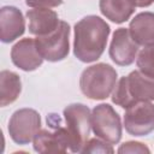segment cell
I'll list each match as a JSON object with an SVG mask.
<instances>
[{
	"label": "cell",
	"instance_id": "obj_19",
	"mask_svg": "<svg viewBox=\"0 0 154 154\" xmlns=\"http://www.w3.org/2000/svg\"><path fill=\"white\" fill-rule=\"evenodd\" d=\"M119 154H125V153H150V149L144 146L141 142L136 141H128L120 144V147L117 150Z\"/></svg>",
	"mask_w": 154,
	"mask_h": 154
},
{
	"label": "cell",
	"instance_id": "obj_11",
	"mask_svg": "<svg viewBox=\"0 0 154 154\" xmlns=\"http://www.w3.org/2000/svg\"><path fill=\"white\" fill-rule=\"evenodd\" d=\"M11 60L12 63L23 71L30 72L38 69L43 58L40 54L35 38H22L19 40L11 49Z\"/></svg>",
	"mask_w": 154,
	"mask_h": 154
},
{
	"label": "cell",
	"instance_id": "obj_15",
	"mask_svg": "<svg viewBox=\"0 0 154 154\" xmlns=\"http://www.w3.org/2000/svg\"><path fill=\"white\" fill-rule=\"evenodd\" d=\"M99 7L102 16L116 24L130 19L136 8L132 0H100Z\"/></svg>",
	"mask_w": 154,
	"mask_h": 154
},
{
	"label": "cell",
	"instance_id": "obj_21",
	"mask_svg": "<svg viewBox=\"0 0 154 154\" xmlns=\"http://www.w3.org/2000/svg\"><path fill=\"white\" fill-rule=\"evenodd\" d=\"M132 1L136 7H148L154 2V0H132Z\"/></svg>",
	"mask_w": 154,
	"mask_h": 154
},
{
	"label": "cell",
	"instance_id": "obj_2",
	"mask_svg": "<svg viewBox=\"0 0 154 154\" xmlns=\"http://www.w3.org/2000/svg\"><path fill=\"white\" fill-rule=\"evenodd\" d=\"M142 101H154V78L146 76L140 70L131 71L116 84L112 102L126 109Z\"/></svg>",
	"mask_w": 154,
	"mask_h": 154
},
{
	"label": "cell",
	"instance_id": "obj_14",
	"mask_svg": "<svg viewBox=\"0 0 154 154\" xmlns=\"http://www.w3.org/2000/svg\"><path fill=\"white\" fill-rule=\"evenodd\" d=\"M129 31L134 41L140 46H148L154 43V13L141 12L136 14L130 24Z\"/></svg>",
	"mask_w": 154,
	"mask_h": 154
},
{
	"label": "cell",
	"instance_id": "obj_10",
	"mask_svg": "<svg viewBox=\"0 0 154 154\" xmlns=\"http://www.w3.org/2000/svg\"><path fill=\"white\" fill-rule=\"evenodd\" d=\"M108 53L111 60L119 66H129L135 61L138 45L131 37L129 29L119 28L113 32Z\"/></svg>",
	"mask_w": 154,
	"mask_h": 154
},
{
	"label": "cell",
	"instance_id": "obj_13",
	"mask_svg": "<svg viewBox=\"0 0 154 154\" xmlns=\"http://www.w3.org/2000/svg\"><path fill=\"white\" fill-rule=\"evenodd\" d=\"M26 18L29 20V32L36 36H43L54 31L60 20L58 13L51 8L37 7L28 10Z\"/></svg>",
	"mask_w": 154,
	"mask_h": 154
},
{
	"label": "cell",
	"instance_id": "obj_18",
	"mask_svg": "<svg viewBox=\"0 0 154 154\" xmlns=\"http://www.w3.org/2000/svg\"><path fill=\"white\" fill-rule=\"evenodd\" d=\"M114 149L112 144L101 140V138H91L88 140L84 144L81 153H113Z\"/></svg>",
	"mask_w": 154,
	"mask_h": 154
},
{
	"label": "cell",
	"instance_id": "obj_12",
	"mask_svg": "<svg viewBox=\"0 0 154 154\" xmlns=\"http://www.w3.org/2000/svg\"><path fill=\"white\" fill-rule=\"evenodd\" d=\"M25 31V19L22 11L14 6H4L0 10V40L11 43Z\"/></svg>",
	"mask_w": 154,
	"mask_h": 154
},
{
	"label": "cell",
	"instance_id": "obj_8",
	"mask_svg": "<svg viewBox=\"0 0 154 154\" xmlns=\"http://www.w3.org/2000/svg\"><path fill=\"white\" fill-rule=\"evenodd\" d=\"M41 130L40 113L32 108L17 109L8 120V134L17 144L30 143Z\"/></svg>",
	"mask_w": 154,
	"mask_h": 154
},
{
	"label": "cell",
	"instance_id": "obj_9",
	"mask_svg": "<svg viewBox=\"0 0 154 154\" xmlns=\"http://www.w3.org/2000/svg\"><path fill=\"white\" fill-rule=\"evenodd\" d=\"M124 128L128 134L141 137L154 131V105L150 101L137 102L126 108Z\"/></svg>",
	"mask_w": 154,
	"mask_h": 154
},
{
	"label": "cell",
	"instance_id": "obj_20",
	"mask_svg": "<svg viewBox=\"0 0 154 154\" xmlns=\"http://www.w3.org/2000/svg\"><path fill=\"white\" fill-rule=\"evenodd\" d=\"M25 4L29 7H45V8H52L57 7L63 4V0H25Z\"/></svg>",
	"mask_w": 154,
	"mask_h": 154
},
{
	"label": "cell",
	"instance_id": "obj_7",
	"mask_svg": "<svg viewBox=\"0 0 154 154\" xmlns=\"http://www.w3.org/2000/svg\"><path fill=\"white\" fill-rule=\"evenodd\" d=\"M70 25L65 20H60L58 28L51 34L37 36L35 38L37 49L42 58L51 63L64 60L70 51Z\"/></svg>",
	"mask_w": 154,
	"mask_h": 154
},
{
	"label": "cell",
	"instance_id": "obj_6",
	"mask_svg": "<svg viewBox=\"0 0 154 154\" xmlns=\"http://www.w3.org/2000/svg\"><path fill=\"white\" fill-rule=\"evenodd\" d=\"M91 130L96 137L111 143H119L123 125L119 114L108 103H100L91 111Z\"/></svg>",
	"mask_w": 154,
	"mask_h": 154
},
{
	"label": "cell",
	"instance_id": "obj_16",
	"mask_svg": "<svg viewBox=\"0 0 154 154\" xmlns=\"http://www.w3.org/2000/svg\"><path fill=\"white\" fill-rule=\"evenodd\" d=\"M22 91L20 77L8 70L0 72V105L2 107L14 102Z\"/></svg>",
	"mask_w": 154,
	"mask_h": 154
},
{
	"label": "cell",
	"instance_id": "obj_17",
	"mask_svg": "<svg viewBox=\"0 0 154 154\" xmlns=\"http://www.w3.org/2000/svg\"><path fill=\"white\" fill-rule=\"evenodd\" d=\"M136 64L142 73L154 78V43L144 46L140 51Z\"/></svg>",
	"mask_w": 154,
	"mask_h": 154
},
{
	"label": "cell",
	"instance_id": "obj_4",
	"mask_svg": "<svg viewBox=\"0 0 154 154\" xmlns=\"http://www.w3.org/2000/svg\"><path fill=\"white\" fill-rule=\"evenodd\" d=\"M66 129L70 135V150L81 153L91 130V112L84 103H71L63 111Z\"/></svg>",
	"mask_w": 154,
	"mask_h": 154
},
{
	"label": "cell",
	"instance_id": "obj_5",
	"mask_svg": "<svg viewBox=\"0 0 154 154\" xmlns=\"http://www.w3.org/2000/svg\"><path fill=\"white\" fill-rule=\"evenodd\" d=\"M47 125L51 129H41L32 140V147L37 153H66L70 148V135L66 126L55 113L47 116Z\"/></svg>",
	"mask_w": 154,
	"mask_h": 154
},
{
	"label": "cell",
	"instance_id": "obj_3",
	"mask_svg": "<svg viewBox=\"0 0 154 154\" xmlns=\"http://www.w3.org/2000/svg\"><path fill=\"white\" fill-rule=\"evenodd\" d=\"M117 71L106 63H99L83 70L79 77V88L90 100H105L114 90Z\"/></svg>",
	"mask_w": 154,
	"mask_h": 154
},
{
	"label": "cell",
	"instance_id": "obj_1",
	"mask_svg": "<svg viewBox=\"0 0 154 154\" xmlns=\"http://www.w3.org/2000/svg\"><path fill=\"white\" fill-rule=\"evenodd\" d=\"M73 54L82 63L96 61L105 52L109 25L99 16H85L73 28Z\"/></svg>",
	"mask_w": 154,
	"mask_h": 154
}]
</instances>
